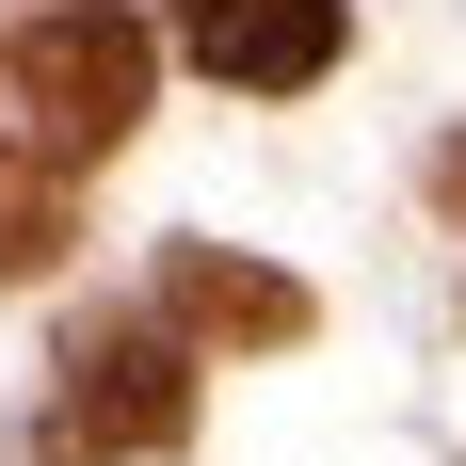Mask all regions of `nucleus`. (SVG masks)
Here are the masks:
<instances>
[{"mask_svg":"<svg viewBox=\"0 0 466 466\" xmlns=\"http://www.w3.org/2000/svg\"><path fill=\"white\" fill-rule=\"evenodd\" d=\"M0 96L33 113V161H96V145H129V129H145V16H113V0L33 16V33L0 48Z\"/></svg>","mask_w":466,"mask_h":466,"instance_id":"f257e3e1","label":"nucleus"},{"mask_svg":"<svg viewBox=\"0 0 466 466\" xmlns=\"http://www.w3.org/2000/svg\"><path fill=\"white\" fill-rule=\"evenodd\" d=\"M193 434V354L177 322H81L48 386V466H145Z\"/></svg>","mask_w":466,"mask_h":466,"instance_id":"f03ea898","label":"nucleus"},{"mask_svg":"<svg viewBox=\"0 0 466 466\" xmlns=\"http://www.w3.org/2000/svg\"><path fill=\"white\" fill-rule=\"evenodd\" d=\"M177 48L241 96H289L338 65V0H177Z\"/></svg>","mask_w":466,"mask_h":466,"instance_id":"7ed1b4c3","label":"nucleus"},{"mask_svg":"<svg viewBox=\"0 0 466 466\" xmlns=\"http://www.w3.org/2000/svg\"><path fill=\"white\" fill-rule=\"evenodd\" d=\"M161 322L177 338H258V354H274V338H306V289L258 274V258H226V241H177V258H161Z\"/></svg>","mask_w":466,"mask_h":466,"instance_id":"20e7f679","label":"nucleus"},{"mask_svg":"<svg viewBox=\"0 0 466 466\" xmlns=\"http://www.w3.org/2000/svg\"><path fill=\"white\" fill-rule=\"evenodd\" d=\"M81 241V209H65V161H16L0 145V274H48Z\"/></svg>","mask_w":466,"mask_h":466,"instance_id":"39448f33","label":"nucleus"}]
</instances>
